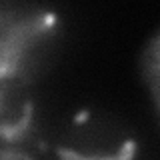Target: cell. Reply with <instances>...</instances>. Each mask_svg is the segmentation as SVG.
<instances>
[{
    "label": "cell",
    "instance_id": "cell-1",
    "mask_svg": "<svg viewBox=\"0 0 160 160\" xmlns=\"http://www.w3.org/2000/svg\"><path fill=\"white\" fill-rule=\"evenodd\" d=\"M60 18L42 0H0V84L26 86L46 66Z\"/></svg>",
    "mask_w": 160,
    "mask_h": 160
},
{
    "label": "cell",
    "instance_id": "cell-3",
    "mask_svg": "<svg viewBox=\"0 0 160 160\" xmlns=\"http://www.w3.org/2000/svg\"><path fill=\"white\" fill-rule=\"evenodd\" d=\"M142 78H144V84H148L154 110H158V34H154L150 44L144 48Z\"/></svg>",
    "mask_w": 160,
    "mask_h": 160
},
{
    "label": "cell",
    "instance_id": "cell-2",
    "mask_svg": "<svg viewBox=\"0 0 160 160\" xmlns=\"http://www.w3.org/2000/svg\"><path fill=\"white\" fill-rule=\"evenodd\" d=\"M134 144L118 128L100 126L96 120L88 118L70 128L60 144V154L84 158L104 156H130Z\"/></svg>",
    "mask_w": 160,
    "mask_h": 160
},
{
    "label": "cell",
    "instance_id": "cell-4",
    "mask_svg": "<svg viewBox=\"0 0 160 160\" xmlns=\"http://www.w3.org/2000/svg\"><path fill=\"white\" fill-rule=\"evenodd\" d=\"M24 86H12V84H0V124L4 122V118L8 116V112H12L14 108L22 102V98L26 94L22 92Z\"/></svg>",
    "mask_w": 160,
    "mask_h": 160
}]
</instances>
